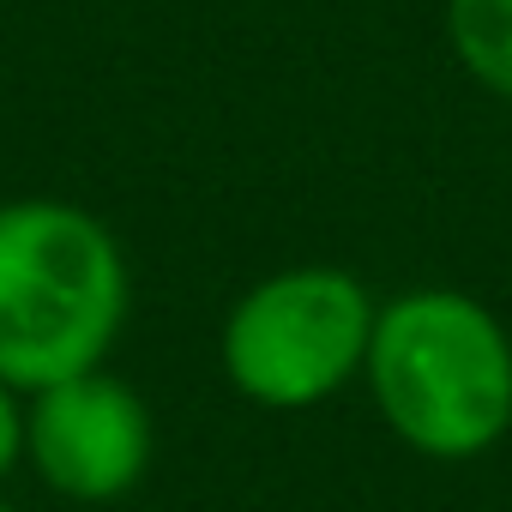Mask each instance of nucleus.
Segmentation results:
<instances>
[{
  "label": "nucleus",
  "mask_w": 512,
  "mask_h": 512,
  "mask_svg": "<svg viewBox=\"0 0 512 512\" xmlns=\"http://www.w3.org/2000/svg\"><path fill=\"white\" fill-rule=\"evenodd\" d=\"M362 380L416 458L470 464L512 434V332L464 290L416 284L386 296Z\"/></svg>",
  "instance_id": "obj_1"
},
{
  "label": "nucleus",
  "mask_w": 512,
  "mask_h": 512,
  "mask_svg": "<svg viewBox=\"0 0 512 512\" xmlns=\"http://www.w3.org/2000/svg\"><path fill=\"white\" fill-rule=\"evenodd\" d=\"M133 308L115 229L49 193L0 199V380L13 392L103 368Z\"/></svg>",
  "instance_id": "obj_2"
},
{
  "label": "nucleus",
  "mask_w": 512,
  "mask_h": 512,
  "mask_svg": "<svg viewBox=\"0 0 512 512\" xmlns=\"http://www.w3.org/2000/svg\"><path fill=\"white\" fill-rule=\"evenodd\" d=\"M374 290L344 266H284L247 284L217 332V362L235 398L260 410H314L362 380L374 338Z\"/></svg>",
  "instance_id": "obj_3"
},
{
  "label": "nucleus",
  "mask_w": 512,
  "mask_h": 512,
  "mask_svg": "<svg viewBox=\"0 0 512 512\" xmlns=\"http://www.w3.org/2000/svg\"><path fill=\"white\" fill-rule=\"evenodd\" d=\"M151 404L103 368L25 392V464L73 506H115L151 470Z\"/></svg>",
  "instance_id": "obj_4"
},
{
  "label": "nucleus",
  "mask_w": 512,
  "mask_h": 512,
  "mask_svg": "<svg viewBox=\"0 0 512 512\" xmlns=\"http://www.w3.org/2000/svg\"><path fill=\"white\" fill-rule=\"evenodd\" d=\"M446 43L488 97L512 103V0H446Z\"/></svg>",
  "instance_id": "obj_5"
},
{
  "label": "nucleus",
  "mask_w": 512,
  "mask_h": 512,
  "mask_svg": "<svg viewBox=\"0 0 512 512\" xmlns=\"http://www.w3.org/2000/svg\"><path fill=\"white\" fill-rule=\"evenodd\" d=\"M19 458H25V392L0 380V482H7V470Z\"/></svg>",
  "instance_id": "obj_6"
},
{
  "label": "nucleus",
  "mask_w": 512,
  "mask_h": 512,
  "mask_svg": "<svg viewBox=\"0 0 512 512\" xmlns=\"http://www.w3.org/2000/svg\"><path fill=\"white\" fill-rule=\"evenodd\" d=\"M0 512H19V506H13V500H0Z\"/></svg>",
  "instance_id": "obj_7"
}]
</instances>
